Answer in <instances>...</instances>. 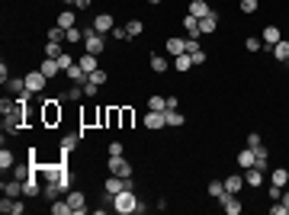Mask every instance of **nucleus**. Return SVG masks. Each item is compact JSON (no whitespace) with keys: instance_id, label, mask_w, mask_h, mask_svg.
<instances>
[{"instance_id":"54","label":"nucleus","mask_w":289,"mask_h":215,"mask_svg":"<svg viewBox=\"0 0 289 215\" xmlns=\"http://www.w3.org/2000/svg\"><path fill=\"white\" fill-rule=\"evenodd\" d=\"M0 80H3V84H7V80H10V64H7V61L0 64Z\"/></svg>"},{"instance_id":"46","label":"nucleus","mask_w":289,"mask_h":215,"mask_svg":"<svg viewBox=\"0 0 289 215\" xmlns=\"http://www.w3.org/2000/svg\"><path fill=\"white\" fill-rule=\"evenodd\" d=\"M97 93H100V84H93V80H87V84H84V97H87V100H93Z\"/></svg>"},{"instance_id":"41","label":"nucleus","mask_w":289,"mask_h":215,"mask_svg":"<svg viewBox=\"0 0 289 215\" xmlns=\"http://www.w3.org/2000/svg\"><path fill=\"white\" fill-rule=\"evenodd\" d=\"M58 64H61V71H68V68H74V64H77V58H74V55H68V52H61L58 55Z\"/></svg>"},{"instance_id":"20","label":"nucleus","mask_w":289,"mask_h":215,"mask_svg":"<svg viewBox=\"0 0 289 215\" xmlns=\"http://www.w3.org/2000/svg\"><path fill=\"white\" fill-rule=\"evenodd\" d=\"M186 13H193L196 20H203V16H209V13H212V7H209V0H193Z\"/></svg>"},{"instance_id":"44","label":"nucleus","mask_w":289,"mask_h":215,"mask_svg":"<svg viewBox=\"0 0 289 215\" xmlns=\"http://www.w3.org/2000/svg\"><path fill=\"white\" fill-rule=\"evenodd\" d=\"M260 45H264V42H260L257 36H248V39H244V48H248V52H260Z\"/></svg>"},{"instance_id":"49","label":"nucleus","mask_w":289,"mask_h":215,"mask_svg":"<svg viewBox=\"0 0 289 215\" xmlns=\"http://www.w3.org/2000/svg\"><path fill=\"white\" fill-rule=\"evenodd\" d=\"M267 196H270V202H276V199L283 196V186H273V183H270V186H267Z\"/></svg>"},{"instance_id":"4","label":"nucleus","mask_w":289,"mask_h":215,"mask_svg":"<svg viewBox=\"0 0 289 215\" xmlns=\"http://www.w3.org/2000/svg\"><path fill=\"white\" fill-rule=\"evenodd\" d=\"M109 174H116V177H132V174H135V167H132L122 154H116V157H109Z\"/></svg>"},{"instance_id":"50","label":"nucleus","mask_w":289,"mask_h":215,"mask_svg":"<svg viewBox=\"0 0 289 215\" xmlns=\"http://www.w3.org/2000/svg\"><path fill=\"white\" fill-rule=\"evenodd\" d=\"M190 58H193V68H196V64H206V58H209V55L199 48V52H190Z\"/></svg>"},{"instance_id":"51","label":"nucleus","mask_w":289,"mask_h":215,"mask_svg":"<svg viewBox=\"0 0 289 215\" xmlns=\"http://www.w3.org/2000/svg\"><path fill=\"white\" fill-rule=\"evenodd\" d=\"M257 145H264V138H260L257 132H251V135H248V148H257Z\"/></svg>"},{"instance_id":"6","label":"nucleus","mask_w":289,"mask_h":215,"mask_svg":"<svg viewBox=\"0 0 289 215\" xmlns=\"http://www.w3.org/2000/svg\"><path fill=\"white\" fill-rule=\"evenodd\" d=\"M0 212H3V215H23V212H26V202L20 199V196H3Z\"/></svg>"},{"instance_id":"32","label":"nucleus","mask_w":289,"mask_h":215,"mask_svg":"<svg viewBox=\"0 0 289 215\" xmlns=\"http://www.w3.org/2000/svg\"><path fill=\"white\" fill-rule=\"evenodd\" d=\"M74 23H77V16H74V10H71V7L58 13V26H61V29H71Z\"/></svg>"},{"instance_id":"38","label":"nucleus","mask_w":289,"mask_h":215,"mask_svg":"<svg viewBox=\"0 0 289 215\" xmlns=\"http://www.w3.org/2000/svg\"><path fill=\"white\" fill-rule=\"evenodd\" d=\"M209 196H212V199H222V196H225V180H212V183H209Z\"/></svg>"},{"instance_id":"53","label":"nucleus","mask_w":289,"mask_h":215,"mask_svg":"<svg viewBox=\"0 0 289 215\" xmlns=\"http://www.w3.org/2000/svg\"><path fill=\"white\" fill-rule=\"evenodd\" d=\"M199 48H203V45H199V39H186V55H190V52H199Z\"/></svg>"},{"instance_id":"56","label":"nucleus","mask_w":289,"mask_h":215,"mask_svg":"<svg viewBox=\"0 0 289 215\" xmlns=\"http://www.w3.org/2000/svg\"><path fill=\"white\" fill-rule=\"evenodd\" d=\"M280 202H286V206H289V186H283V196H280Z\"/></svg>"},{"instance_id":"24","label":"nucleus","mask_w":289,"mask_h":215,"mask_svg":"<svg viewBox=\"0 0 289 215\" xmlns=\"http://www.w3.org/2000/svg\"><path fill=\"white\" fill-rule=\"evenodd\" d=\"M48 212H52V215H74V212H71V202H68V196H64V199H52Z\"/></svg>"},{"instance_id":"45","label":"nucleus","mask_w":289,"mask_h":215,"mask_svg":"<svg viewBox=\"0 0 289 215\" xmlns=\"http://www.w3.org/2000/svg\"><path fill=\"white\" fill-rule=\"evenodd\" d=\"M48 42H64V29H61V26H52V29H48Z\"/></svg>"},{"instance_id":"31","label":"nucleus","mask_w":289,"mask_h":215,"mask_svg":"<svg viewBox=\"0 0 289 215\" xmlns=\"http://www.w3.org/2000/svg\"><path fill=\"white\" fill-rule=\"evenodd\" d=\"M64 42H68V45L84 42V29H81V26H71V29H64Z\"/></svg>"},{"instance_id":"13","label":"nucleus","mask_w":289,"mask_h":215,"mask_svg":"<svg viewBox=\"0 0 289 215\" xmlns=\"http://www.w3.org/2000/svg\"><path fill=\"white\" fill-rule=\"evenodd\" d=\"M39 71H42V74H45L48 80H52V77H58V74H64V71H61V64H58V58H42Z\"/></svg>"},{"instance_id":"33","label":"nucleus","mask_w":289,"mask_h":215,"mask_svg":"<svg viewBox=\"0 0 289 215\" xmlns=\"http://www.w3.org/2000/svg\"><path fill=\"white\" fill-rule=\"evenodd\" d=\"M7 87H10V93H16V97L29 93V90H26V77H10V80H7Z\"/></svg>"},{"instance_id":"2","label":"nucleus","mask_w":289,"mask_h":215,"mask_svg":"<svg viewBox=\"0 0 289 215\" xmlns=\"http://www.w3.org/2000/svg\"><path fill=\"white\" fill-rule=\"evenodd\" d=\"M135 206H138L135 190H122V193H116V196H113V209L119 215H135Z\"/></svg>"},{"instance_id":"26","label":"nucleus","mask_w":289,"mask_h":215,"mask_svg":"<svg viewBox=\"0 0 289 215\" xmlns=\"http://www.w3.org/2000/svg\"><path fill=\"white\" fill-rule=\"evenodd\" d=\"M190 68H193V58H190L186 52H183V55H177V58H174V71H177V74H186Z\"/></svg>"},{"instance_id":"15","label":"nucleus","mask_w":289,"mask_h":215,"mask_svg":"<svg viewBox=\"0 0 289 215\" xmlns=\"http://www.w3.org/2000/svg\"><path fill=\"white\" fill-rule=\"evenodd\" d=\"M164 48H167V55H170V58H177V55H183V52H186V39L170 36L167 42H164Z\"/></svg>"},{"instance_id":"22","label":"nucleus","mask_w":289,"mask_h":215,"mask_svg":"<svg viewBox=\"0 0 289 215\" xmlns=\"http://www.w3.org/2000/svg\"><path fill=\"white\" fill-rule=\"evenodd\" d=\"M244 174H231V177H225V193H241L244 190Z\"/></svg>"},{"instance_id":"16","label":"nucleus","mask_w":289,"mask_h":215,"mask_svg":"<svg viewBox=\"0 0 289 215\" xmlns=\"http://www.w3.org/2000/svg\"><path fill=\"white\" fill-rule=\"evenodd\" d=\"M219 29V13H209V16H203V20H199V32H203V36H212V32Z\"/></svg>"},{"instance_id":"17","label":"nucleus","mask_w":289,"mask_h":215,"mask_svg":"<svg viewBox=\"0 0 289 215\" xmlns=\"http://www.w3.org/2000/svg\"><path fill=\"white\" fill-rule=\"evenodd\" d=\"M164 122H167V129H180V125L186 122V116H183L180 109H164Z\"/></svg>"},{"instance_id":"14","label":"nucleus","mask_w":289,"mask_h":215,"mask_svg":"<svg viewBox=\"0 0 289 215\" xmlns=\"http://www.w3.org/2000/svg\"><path fill=\"white\" fill-rule=\"evenodd\" d=\"M77 64H81V71H84V74L90 77L93 71L100 68V58H97V55H90V52H84V55H81V58H77Z\"/></svg>"},{"instance_id":"11","label":"nucleus","mask_w":289,"mask_h":215,"mask_svg":"<svg viewBox=\"0 0 289 215\" xmlns=\"http://www.w3.org/2000/svg\"><path fill=\"white\" fill-rule=\"evenodd\" d=\"M222 209H225V212H228V215H241V199H238V193H225V196H222Z\"/></svg>"},{"instance_id":"30","label":"nucleus","mask_w":289,"mask_h":215,"mask_svg":"<svg viewBox=\"0 0 289 215\" xmlns=\"http://www.w3.org/2000/svg\"><path fill=\"white\" fill-rule=\"evenodd\" d=\"M270 183H273V186H289V170L286 167H276L273 174H270Z\"/></svg>"},{"instance_id":"36","label":"nucleus","mask_w":289,"mask_h":215,"mask_svg":"<svg viewBox=\"0 0 289 215\" xmlns=\"http://www.w3.org/2000/svg\"><path fill=\"white\" fill-rule=\"evenodd\" d=\"M119 116H122V129H132V125H135V109L132 106H119Z\"/></svg>"},{"instance_id":"8","label":"nucleus","mask_w":289,"mask_h":215,"mask_svg":"<svg viewBox=\"0 0 289 215\" xmlns=\"http://www.w3.org/2000/svg\"><path fill=\"white\" fill-rule=\"evenodd\" d=\"M48 87V77L42 74V71H32V74H26V90L29 93H42Z\"/></svg>"},{"instance_id":"35","label":"nucleus","mask_w":289,"mask_h":215,"mask_svg":"<svg viewBox=\"0 0 289 215\" xmlns=\"http://www.w3.org/2000/svg\"><path fill=\"white\" fill-rule=\"evenodd\" d=\"M10 167H16V157H13V151H10V148H3V151H0V170L7 174Z\"/></svg>"},{"instance_id":"29","label":"nucleus","mask_w":289,"mask_h":215,"mask_svg":"<svg viewBox=\"0 0 289 215\" xmlns=\"http://www.w3.org/2000/svg\"><path fill=\"white\" fill-rule=\"evenodd\" d=\"M106 125H109V129H122V116H119V106H106Z\"/></svg>"},{"instance_id":"48","label":"nucleus","mask_w":289,"mask_h":215,"mask_svg":"<svg viewBox=\"0 0 289 215\" xmlns=\"http://www.w3.org/2000/svg\"><path fill=\"white\" fill-rule=\"evenodd\" d=\"M68 100H84V87H81V84H74V87L68 90Z\"/></svg>"},{"instance_id":"9","label":"nucleus","mask_w":289,"mask_h":215,"mask_svg":"<svg viewBox=\"0 0 289 215\" xmlns=\"http://www.w3.org/2000/svg\"><path fill=\"white\" fill-rule=\"evenodd\" d=\"M144 129H151V132H161V129H167V122H164V113H154V109H148L142 119Z\"/></svg>"},{"instance_id":"27","label":"nucleus","mask_w":289,"mask_h":215,"mask_svg":"<svg viewBox=\"0 0 289 215\" xmlns=\"http://www.w3.org/2000/svg\"><path fill=\"white\" fill-rule=\"evenodd\" d=\"M64 77H68L71 84H81V87L87 84V74L81 71V64H74V68H68V71H64Z\"/></svg>"},{"instance_id":"5","label":"nucleus","mask_w":289,"mask_h":215,"mask_svg":"<svg viewBox=\"0 0 289 215\" xmlns=\"http://www.w3.org/2000/svg\"><path fill=\"white\" fill-rule=\"evenodd\" d=\"M84 48H87L90 55H97V58H100V55L106 52V36H100V32H90V36L84 39Z\"/></svg>"},{"instance_id":"55","label":"nucleus","mask_w":289,"mask_h":215,"mask_svg":"<svg viewBox=\"0 0 289 215\" xmlns=\"http://www.w3.org/2000/svg\"><path fill=\"white\" fill-rule=\"evenodd\" d=\"M93 0H74V10H90Z\"/></svg>"},{"instance_id":"3","label":"nucleus","mask_w":289,"mask_h":215,"mask_svg":"<svg viewBox=\"0 0 289 215\" xmlns=\"http://www.w3.org/2000/svg\"><path fill=\"white\" fill-rule=\"evenodd\" d=\"M103 190H106V196H116V193H122V190H135V183H132V177H116V174H109Z\"/></svg>"},{"instance_id":"37","label":"nucleus","mask_w":289,"mask_h":215,"mask_svg":"<svg viewBox=\"0 0 289 215\" xmlns=\"http://www.w3.org/2000/svg\"><path fill=\"white\" fill-rule=\"evenodd\" d=\"M148 109L164 113V109H167V97H158V93H154V97H148Z\"/></svg>"},{"instance_id":"52","label":"nucleus","mask_w":289,"mask_h":215,"mask_svg":"<svg viewBox=\"0 0 289 215\" xmlns=\"http://www.w3.org/2000/svg\"><path fill=\"white\" fill-rule=\"evenodd\" d=\"M125 148H122V141H109V157H116V154H122Z\"/></svg>"},{"instance_id":"23","label":"nucleus","mask_w":289,"mask_h":215,"mask_svg":"<svg viewBox=\"0 0 289 215\" xmlns=\"http://www.w3.org/2000/svg\"><path fill=\"white\" fill-rule=\"evenodd\" d=\"M0 190H3V196H23V180H3Z\"/></svg>"},{"instance_id":"25","label":"nucleus","mask_w":289,"mask_h":215,"mask_svg":"<svg viewBox=\"0 0 289 215\" xmlns=\"http://www.w3.org/2000/svg\"><path fill=\"white\" fill-rule=\"evenodd\" d=\"M148 64H151V71L154 74H167V58H164V55H151V58H148Z\"/></svg>"},{"instance_id":"58","label":"nucleus","mask_w":289,"mask_h":215,"mask_svg":"<svg viewBox=\"0 0 289 215\" xmlns=\"http://www.w3.org/2000/svg\"><path fill=\"white\" fill-rule=\"evenodd\" d=\"M144 3H151V7H158V3H161V0H144Z\"/></svg>"},{"instance_id":"39","label":"nucleus","mask_w":289,"mask_h":215,"mask_svg":"<svg viewBox=\"0 0 289 215\" xmlns=\"http://www.w3.org/2000/svg\"><path fill=\"white\" fill-rule=\"evenodd\" d=\"M61 52H64V48H61V42H45V48H42V55H45V58H58Z\"/></svg>"},{"instance_id":"40","label":"nucleus","mask_w":289,"mask_h":215,"mask_svg":"<svg viewBox=\"0 0 289 215\" xmlns=\"http://www.w3.org/2000/svg\"><path fill=\"white\" fill-rule=\"evenodd\" d=\"M257 7H260L257 0H241V3H238V10H241L244 16H251V13H257Z\"/></svg>"},{"instance_id":"10","label":"nucleus","mask_w":289,"mask_h":215,"mask_svg":"<svg viewBox=\"0 0 289 215\" xmlns=\"http://www.w3.org/2000/svg\"><path fill=\"white\" fill-rule=\"evenodd\" d=\"M42 190H45V186H42V177H39V174L23 180V196H32V199H36V196H42Z\"/></svg>"},{"instance_id":"42","label":"nucleus","mask_w":289,"mask_h":215,"mask_svg":"<svg viewBox=\"0 0 289 215\" xmlns=\"http://www.w3.org/2000/svg\"><path fill=\"white\" fill-rule=\"evenodd\" d=\"M125 29H129V36L135 39V36H142V29H144V23L142 20H129V23H125Z\"/></svg>"},{"instance_id":"1","label":"nucleus","mask_w":289,"mask_h":215,"mask_svg":"<svg viewBox=\"0 0 289 215\" xmlns=\"http://www.w3.org/2000/svg\"><path fill=\"white\" fill-rule=\"evenodd\" d=\"M61 97H52V100H42V125L45 129H55V125H61V116H64V109H61Z\"/></svg>"},{"instance_id":"43","label":"nucleus","mask_w":289,"mask_h":215,"mask_svg":"<svg viewBox=\"0 0 289 215\" xmlns=\"http://www.w3.org/2000/svg\"><path fill=\"white\" fill-rule=\"evenodd\" d=\"M109 36H113L116 42H129V39H132V36H129V29H125V26H116V29L109 32Z\"/></svg>"},{"instance_id":"21","label":"nucleus","mask_w":289,"mask_h":215,"mask_svg":"<svg viewBox=\"0 0 289 215\" xmlns=\"http://www.w3.org/2000/svg\"><path fill=\"white\" fill-rule=\"evenodd\" d=\"M280 39H283L280 26H264V39H260V42H264V45H270V48H273L276 42H280Z\"/></svg>"},{"instance_id":"7","label":"nucleus","mask_w":289,"mask_h":215,"mask_svg":"<svg viewBox=\"0 0 289 215\" xmlns=\"http://www.w3.org/2000/svg\"><path fill=\"white\" fill-rule=\"evenodd\" d=\"M90 26L100 32V36H109V32L116 29V20H113V13H100V16H93Z\"/></svg>"},{"instance_id":"18","label":"nucleus","mask_w":289,"mask_h":215,"mask_svg":"<svg viewBox=\"0 0 289 215\" xmlns=\"http://www.w3.org/2000/svg\"><path fill=\"white\" fill-rule=\"evenodd\" d=\"M183 29H186V39H199V36H203V32H199V20L193 13L183 16Z\"/></svg>"},{"instance_id":"47","label":"nucleus","mask_w":289,"mask_h":215,"mask_svg":"<svg viewBox=\"0 0 289 215\" xmlns=\"http://www.w3.org/2000/svg\"><path fill=\"white\" fill-rule=\"evenodd\" d=\"M270 215H289V206H286V202H280V199H276L273 206H270Z\"/></svg>"},{"instance_id":"34","label":"nucleus","mask_w":289,"mask_h":215,"mask_svg":"<svg viewBox=\"0 0 289 215\" xmlns=\"http://www.w3.org/2000/svg\"><path fill=\"white\" fill-rule=\"evenodd\" d=\"M238 167H241V170L254 167V148H244V151H238Z\"/></svg>"},{"instance_id":"28","label":"nucleus","mask_w":289,"mask_h":215,"mask_svg":"<svg viewBox=\"0 0 289 215\" xmlns=\"http://www.w3.org/2000/svg\"><path fill=\"white\" fill-rule=\"evenodd\" d=\"M273 58H276V61H283V64L289 61V42H286V39H280V42L273 45Z\"/></svg>"},{"instance_id":"12","label":"nucleus","mask_w":289,"mask_h":215,"mask_svg":"<svg viewBox=\"0 0 289 215\" xmlns=\"http://www.w3.org/2000/svg\"><path fill=\"white\" fill-rule=\"evenodd\" d=\"M68 202H71V212H74V215H84V212H87V196H84L81 190L68 193Z\"/></svg>"},{"instance_id":"19","label":"nucleus","mask_w":289,"mask_h":215,"mask_svg":"<svg viewBox=\"0 0 289 215\" xmlns=\"http://www.w3.org/2000/svg\"><path fill=\"white\" fill-rule=\"evenodd\" d=\"M244 183H248V186H254V190H257V186H264V170L248 167V170H244Z\"/></svg>"},{"instance_id":"57","label":"nucleus","mask_w":289,"mask_h":215,"mask_svg":"<svg viewBox=\"0 0 289 215\" xmlns=\"http://www.w3.org/2000/svg\"><path fill=\"white\" fill-rule=\"evenodd\" d=\"M61 3H64V7H71V10H74V0H61Z\"/></svg>"}]
</instances>
